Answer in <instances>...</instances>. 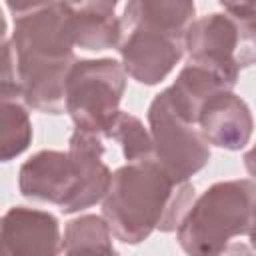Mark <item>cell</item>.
<instances>
[{
    "label": "cell",
    "mask_w": 256,
    "mask_h": 256,
    "mask_svg": "<svg viewBox=\"0 0 256 256\" xmlns=\"http://www.w3.org/2000/svg\"><path fill=\"white\" fill-rule=\"evenodd\" d=\"M248 236H250V246L256 250V204H254V210H252V222H250Z\"/></svg>",
    "instance_id": "obj_19"
},
{
    "label": "cell",
    "mask_w": 256,
    "mask_h": 256,
    "mask_svg": "<svg viewBox=\"0 0 256 256\" xmlns=\"http://www.w3.org/2000/svg\"><path fill=\"white\" fill-rule=\"evenodd\" d=\"M118 52L128 76L136 82L154 86L162 82L184 56V40L152 28L126 30Z\"/></svg>",
    "instance_id": "obj_8"
},
{
    "label": "cell",
    "mask_w": 256,
    "mask_h": 256,
    "mask_svg": "<svg viewBox=\"0 0 256 256\" xmlns=\"http://www.w3.org/2000/svg\"><path fill=\"white\" fill-rule=\"evenodd\" d=\"M256 204V182H216L184 214L176 238L188 256H220L234 236L248 234Z\"/></svg>",
    "instance_id": "obj_4"
},
{
    "label": "cell",
    "mask_w": 256,
    "mask_h": 256,
    "mask_svg": "<svg viewBox=\"0 0 256 256\" xmlns=\"http://www.w3.org/2000/svg\"><path fill=\"white\" fill-rule=\"evenodd\" d=\"M224 12L196 18L186 36L188 62L202 64L232 86L238 72L256 64V2H222Z\"/></svg>",
    "instance_id": "obj_5"
},
{
    "label": "cell",
    "mask_w": 256,
    "mask_h": 256,
    "mask_svg": "<svg viewBox=\"0 0 256 256\" xmlns=\"http://www.w3.org/2000/svg\"><path fill=\"white\" fill-rule=\"evenodd\" d=\"M6 6L14 14L10 44L24 106L44 114H62L68 74L78 60L72 2H8Z\"/></svg>",
    "instance_id": "obj_1"
},
{
    "label": "cell",
    "mask_w": 256,
    "mask_h": 256,
    "mask_svg": "<svg viewBox=\"0 0 256 256\" xmlns=\"http://www.w3.org/2000/svg\"><path fill=\"white\" fill-rule=\"evenodd\" d=\"M194 14L196 6L190 0H132L124 6L122 26L124 32L130 28H152L184 40L190 24L196 20Z\"/></svg>",
    "instance_id": "obj_13"
},
{
    "label": "cell",
    "mask_w": 256,
    "mask_h": 256,
    "mask_svg": "<svg viewBox=\"0 0 256 256\" xmlns=\"http://www.w3.org/2000/svg\"><path fill=\"white\" fill-rule=\"evenodd\" d=\"M126 90V72L114 58L76 60L66 82V112L76 130L108 138Z\"/></svg>",
    "instance_id": "obj_6"
},
{
    "label": "cell",
    "mask_w": 256,
    "mask_h": 256,
    "mask_svg": "<svg viewBox=\"0 0 256 256\" xmlns=\"http://www.w3.org/2000/svg\"><path fill=\"white\" fill-rule=\"evenodd\" d=\"M220 256H254V252L244 242H232V244H228V248Z\"/></svg>",
    "instance_id": "obj_17"
},
{
    "label": "cell",
    "mask_w": 256,
    "mask_h": 256,
    "mask_svg": "<svg viewBox=\"0 0 256 256\" xmlns=\"http://www.w3.org/2000/svg\"><path fill=\"white\" fill-rule=\"evenodd\" d=\"M60 222L54 214L12 206L0 222V256H60Z\"/></svg>",
    "instance_id": "obj_9"
},
{
    "label": "cell",
    "mask_w": 256,
    "mask_h": 256,
    "mask_svg": "<svg viewBox=\"0 0 256 256\" xmlns=\"http://www.w3.org/2000/svg\"><path fill=\"white\" fill-rule=\"evenodd\" d=\"M102 156V138L74 128L68 152L40 150L20 166V194L30 200L56 204L64 214L90 208L104 200L112 180V172Z\"/></svg>",
    "instance_id": "obj_3"
},
{
    "label": "cell",
    "mask_w": 256,
    "mask_h": 256,
    "mask_svg": "<svg viewBox=\"0 0 256 256\" xmlns=\"http://www.w3.org/2000/svg\"><path fill=\"white\" fill-rule=\"evenodd\" d=\"M198 128L208 144L224 150H242L250 142L254 120L248 104L232 90H224L204 104Z\"/></svg>",
    "instance_id": "obj_10"
},
{
    "label": "cell",
    "mask_w": 256,
    "mask_h": 256,
    "mask_svg": "<svg viewBox=\"0 0 256 256\" xmlns=\"http://www.w3.org/2000/svg\"><path fill=\"white\" fill-rule=\"evenodd\" d=\"M74 44L84 50L118 48L124 40L122 18L114 14L116 2H80L72 4Z\"/></svg>",
    "instance_id": "obj_12"
},
{
    "label": "cell",
    "mask_w": 256,
    "mask_h": 256,
    "mask_svg": "<svg viewBox=\"0 0 256 256\" xmlns=\"http://www.w3.org/2000/svg\"><path fill=\"white\" fill-rule=\"evenodd\" d=\"M154 160L178 182H188L210 162V144L196 124L186 122L162 90L148 106Z\"/></svg>",
    "instance_id": "obj_7"
},
{
    "label": "cell",
    "mask_w": 256,
    "mask_h": 256,
    "mask_svg": "<svg viewBox=\"0 0 256 256\" xmlns=\"http://www.w3.org/2000/svg\"><path fill=\"white\" fill-rule=\"evenodd\" d=\"M32 142V122L20 100H2V138L0 158L8 162L20 156Z\"/></svg>",
    "instance_id": "obj_15"
},
{
    "label": "cell",
    "mask_w": 256,
    "mask_h": 256,
    "mask_svg": "<svg viewBox=\"0 0 256 256\" xmlns=\"http://www.w3.org/2000/svg\"><path fill=\"white\" fill-rule=\"evenodd\" d=\"M108 138L116 140L122 146L126 164L154 158V144H152L150 132L144 128L140 118H136L128 112H120L116 116Z\"/></svg>",
    "instance_id": "obj_16"
},
{
    "label": "cell",
    "mask_w": 256,
    "mask_h": 256,
    "mask_svg": "<svg viewBox=\"0 0 256 256\" xmlns=\"http://www.w3.org/2000/svg\"><path fill=\"white\" fill-rule=\"evenodd\" d=\"M244 166H246V170H248V174L254 178V182H256V144L244 154Z\"/></svg>",
    "instance_id": "obj_18"
},
{
    "label": "cell",
    "mask_w": 256,
    "mask_h": 256,
    "mask_svg": "<svg viewBox=\"0 0 256 256\" xmlns=\"http://www.w3.org/2000/svg\"><path fill=\"white\" fill-rule=\"evenodd\" d=\"M192 202L194 186L174 180L150 158L112 172L110 188L102 200V218L116 240L140 244L154 230H178Z\"/></svg>",
    "instance_id": "obj_2"
},
{
    "label": "cell",
    "mask_w": 256,
    "mask_h": 256,
    "mask_svg": "<svg viewBox=\"0 0 256 256\" xmlns=\"http://www.w3.org/2000/svg\"><path fill=\"white\" fill-rule=\"evenodd\" d=\"M62 250L66 256H120L112 246L108 222L96 214H84L66 224Z\"/></svg>",
    "instance_id": "obj_14"
},
{
    "label": "cell",
    "mask_w": 256,
    "mask_h": 256,
    "mask_svg": "<svg viewBox=\"0 0 256 256\" xmlns=\"http://www.w3.org/2000/svg\"><path fill=\"white\" fill-rule=\"evenodd\" d=\"M232 88L234 86L226 78H222L218 72H214L202 64L188 62L176 76L174 84L166 88V92H168L172 108L186 122L198 126V116H200L204 104L218 92L232 90Z\"/></svg>",
    "instance_id": "obj_11"
}]
</instances>
